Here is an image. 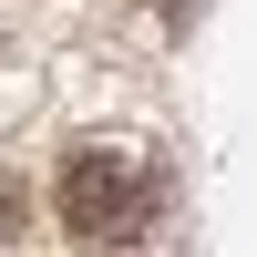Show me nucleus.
Wrapping results in <instances>:
<instances>
[{
  "label": "nucleus",
  "instance_id": "obj_1",
  "mask_svg": "<svg viewBox=\"0 0 257 257\" xmlns=\"http://www.w3.org/2000/svg\"><path fill=\"white\" fill-rule=\"evenodd\" d=\"M62 226H72V247H93V257H123V247H144L155 237V216H165V175L134 155V144H82L72 165H62Z\"/></svg>",
  "mask_w": 257,
  "mask_h": 257
},
{
  "label": "nucleus",
  "instance_id": "obj_2",
  "mask_svg": "<svg viewBox=\"0 0 257 257\" xmlns=\"http://www.w3.org/2000/svg\"><path fill=\"white\" fill-rule=\"evenodd\" d=\"M11 237H21V196L0 185V247H11Z\"/></svg>",
  "mask_w": 257,
  "mask_h": 257
}]
</instances>
